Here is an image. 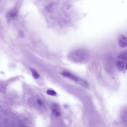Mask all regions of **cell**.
<instances>
[{
	"mask_svg": "<svg viewBox=\"0 0 127 127\" xmlns=\"http://www.w3.org/2000/svg\"><path fill=\"white\" fill-rule=\"evenodd\" d=\"M88 51L84 48H80L71 52L68 55L69 59L73 62L80 63L84 61L89 55Z\"/></svg>",
	"mask_w": 127,
	"mask_h": 127,
	"instance_id": "1",
	"label": "cell"
},
{
	"mask_svg": "<svg viewBox=\"0 0 127 127\" xmlns=\"http://www.w3.org/2000/svg\"><path fill=\"white\" fill-rule=\"evenodd\" d=\"M51 111L53 115L56 117L61 116L60 108L59 105L56 104H54L51 106Z\"/></svg>",
	"mask_w": 127,
	"mask_h": 127,
	"instance_id": "2",
	"label": "cell"
},
{
	"mask_svg": "<svg viewBox=\"0 0 127 127\" xmlns=\"http://www.w3.org/2000/svg\"><path fill=\"white\" fill-rule=\"evenodd\" d=\"M119 45L122 47H127V37L123 35L119 36L118 39Z\"/></svg>",
	"mask_w": 127,
	"mask_h": 127,
	"instance_id": "3",
	"label": "cell"
},
{
	"mask_svg": "<svg viewBox=\"0 0 127 127\" xmlns=\"http://www.w3.org/2000/svg\"><path fill=\"white\" fill-rule=\"evenodd\" d=\"M61 74L64 76L75 81L77 82L79 81V79L77 77L68 72L64 71L62 72Z\"/></svg>",
	"mask_w": 127,
	"mask_h": 127,
	"instance_id": "4",
	"label": "cell"
},
{
	"mask_svg": "<svg viewBox=\"0 0 127 127\" xmlns=\"http://www.w3.org/2000/svg\"><path fill=\"white\" fill-rule=\"evenodd\" d=\"M30 69L34 78L36 79L39 77V75L36 70L32 68H30Z\"/></svg>",
	"mask_w": 127,
	"mask_h": 127,
	"instance_id": "5",
	"label": "cell"
},
{
	"mask_svg": "<svg viewBox=\"0 0 127 127\" xmlns=\"http://www.w3.org/2000/svg\"><path fill=\"white\" fill-rule=\"evenodd\" d=\"M117 57L120 59L127 60V51L120 53L117 56Z\"/></svg>",
	"mask_w": 127,
	"mask_h": 127,
	"instance_id": "6",
	"label": "cell"
},
{
	"mask_svg": "<svg viewBox=\"0 0 127 127\" xmlns=\"http://www.w3.org/2000/svg\"><path fill=\"white\" fill-rule=\"evenodd\" d=\"M117 66L119 70L122 71L123 70L124 67V64L123 62L119 61L117 63Z\"/></svg>",
	"mask_w": 127,
	"mask_h": 127,
	"instance_id": "7",
	"label": "cell"
},
{
	"mask_svg": "<svg viewBox=\"0 0 127 127\" xmlns=\"http://www.w3.org/2000/svg\"><path fill=\"white\" fill-rule=\"evenodd\" d=\"M46 93L48 95L53 96H55L57 95L56 92L52 90H48L47 91Z\"/></svg>",
	"mask_w": 127,
	"mask_h": 127,
	"instance_id": "8",
	"label": "cell"
},
{
	"mask_svg": "<svg viewBox=\"0 0 127 127\" xmlns=\"http://www.w3.org/2000/svg\"><path fill=\"white\" fill-rule=\"evenodd\" d=\"M16 11L14 10L11 11L8 14V16L11 18L15 17L16 16Z\"/></svg>",
	"mask_w": 127,
	"mask_h": 127,
	"instance_id": "9",
	"label": "cell"
},
{
	"mask_svg": "<svg viewBox=\"0 0 127 127\" xmlns=\"http://www.w3.org/2000/svg\"><path fill=\"white\" fill-rule=\"evenodd\" d=\"M37 104L40 106H41L43 105V102L40 99H37Z\"/></svg>",
	"mask_w": 127,
	"mask_h": 127,
	"instance_id": "10",
	"label": "cell"
},
{
	"mask_svg": "<svg viewBox=\"0 0 127 127\" xmlns=\"http://www.w3.org/2000/svg\"><path fill=\"white\" fill-rule=\"evenodd\" d=\"M124 115V120L127 122V111L125 113Z\"/></svg>",
	"mask_w": 127,
	"mask_h": 127,
	"instance_id": "11",
	"label": "cell"
},
{
	"mask_svg": "<svg viewBox=\"0 0 127 127\" xmlns=\"http://www.w3.org/2000/svg\"><path fill=\"white\" fill-rule=\"evenodd\" d=\"M125 68L127 70V62L126 64Z\"/></svg>",
	"mask_w": 127,
	"mask_h": 127,
	"instance_id": "12",
	"label": "cell"
}]
</instances>
